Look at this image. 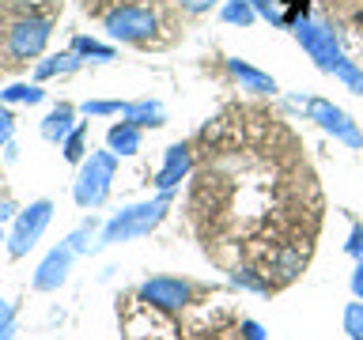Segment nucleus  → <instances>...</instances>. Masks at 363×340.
<instances>
[{
    "instance_id": "nucleus-1",
    "label": "nucleus",
    "mask_w": 363,
    "mask_h": 340,
    "mask_svg": "<svg viewBox=\"0 0 363 340\" xmlns=\"http://www.w3.org/2000/svg\"><path fill=\"white\" fill-rule=\"evenodd\" d=\"M291 30H295V42L311 53V61L322 68V72H333L337 79H345L356 95H363V72L345 57V50H340L333 30L322 27V23H314V19H299Z\"/></svg>"
},
{
    "instance_id": "nucleus-2",
    "label": "nucleus",
    "mask_w": 363,
    "mask_h": 340,
    "mask_svg": "<svg viewBox=\"0 0 363 340\" xmlns=\"http://www.w3.org/2000/svg\"><path fill=\"white\" fill-rule=\"evenodd\" d=\"M170 200H174V193H159V197H152V200H140V204H129V208H121L118 215H113V220L102 223L99 246H118V242H133V238L152 234L155 227L167 220Z\"/></svg>"
},
{
    "instance_id": "nucleus-3",
    "label": "nucleus",
    "mask_w": 363,
    "mask_h": 340,
    "mask_svg": "<svg viewBox=\"0 0 363 340\" xmlns=\"http://www.w3.org/2000/svg\"><path fill=\"white\" fill-rule=\"evenodd\" d=\"M113 174H118V155L110 152H87V159L79 163V174H76V186H72V197L79 208H102L110 197V186H113Z\"/></svg>"
},
{
    "instance_id": "nucleus-4",
    "label": "nucleus",
    "mask_w": 363,
    "mask_h": 340,
    "mask_svg": "<svg viewBox=\"0 0 363 340\" xmlns=\"http://www.w3.org/2000/svg\"><path fill=\"white\" fill-rule=\"evenodd\" d=\"M102 27L113 42H147L155 38L159 30V16L152 4H140V0H133V4H118L110 8L106 16H102Z\"/></svg>"
},
{
    "instance_id": "nucleus-5",
    "label": "nucleus",
    "mask_w": 363,
    "mask_h": 340,
    "mask_svg": "<svg viewBox=\"0 0 363 340\" xmlns=\"http://www.w3.org/2000/svg\"><path fill=\"white\" fill-rule=\"evenodd\" d=\"M53 220V200H30L27 208H23L16 215V227H11V234H8V257H27L34 246L42 242V234H45V227H50Z\"/></svg>"
},
{
    "instance_id": "nucleus-6",
    "label": "nucleus",
    "mask_w": 363,
    "mask_h": 340,
    "mask_svg": "<svg viewBox=\"0 0 363 340\" xmlns=\"http://www.w3.org/2000/svg\"><path fill=\"white\" fill-rule=\"evenodd\" d=\"M299 106L306 110V121H318V129H325L333 140L356 147V152L363 147V132L356 129V121H352L340 106H333L329 98H299Z\"/></svg>"
},
{
    "instance_id": "nucleus-7",
    "label": "nucleus",
    "mask_w": 363,
    "mask_h": 340,
    "mask_svg": "<svg viewBox=\"0 0 363 340\" xmlns=\"http://www.w3.org/2000/svg\"><path fill=\"white\" fill-rule=\"evenodd\" d=\"M50 34H53V19L23 16V19L11 23V30H8V53L16 57V61H34V57L45 50Z\"/></svg>"
},
{
    "instance_id": "nucleus-8",
    "label": "nucleus",
    "mask_w": 363,
    "mask_h": 340,
    "mask_svg": "<svg viewBox=\"0 0 363 340\" xmlns=\"http://www.w3.org/2000/svg\"><path fill=\"white\" fill-rule=\"evenodd\" d=\"M136 299L155 306V310H163V314H174V310H186L193 302V283L178 280V276H152V280L140 283Z\"/></svg>"
},
{
    "instance_id": "nucleus-9",
    "label": "nucleus",
    "mask_w": 363,
    "mask_h": 340,
    "mask_svg": "<svg viewBox=\"0 0 363 340\" xmlns=\"http://www.w3.org/2000/svg\"><path fill=\"white\" fill-rule=\"evenodd\" d=\"M72 261H76V249L68 246V242H61V246H53L50 254L42 257V265L34 268V276H30V288L34 291H57L61 283L68 280V268H72Z\"/></svg>"
},
{
    "instance_id": "nucleus-10",
    "label": "nucleus",
    "mask_w": 363,
    "mask_h": 340,
    "mask_svg": "<svg viewBox=\"0 0 363 340\" xmlns=\"http://www.w3.org/2000/svg\"><path fill=\"white\" fill-rule=\"evenodd\" d=\"M189 170H193V147L189 144H170L163 166H159V174H155V189L174 193L182 186V178H189Z\"/></svg>"
},
{
    "instance_id": "nucleus-11",
    "label": "nucleus",
    "mask_w": 363,
    "mask_h": 340,
    "mask_svg": "<svg viewBox=\"0 0 363 340\" xmlns=\"http://www.w3.org/2000/svg\"><path fill=\"white\" fill-rule=\"evenodd\" d=\"M227 72H231L238 84H242V91H254V95H277V79H272L269 72H261V68L238 61V57H227Z\"/></svg>"
},
{
    "instance_id": "nucleus-12",
    "label": "nucleus",
    "mask_w": 363,
    "mask_h": 340,
    "mask_svg": "<svg viewBox=\"0 0 363 340\" xmlns=\"http://www.w3.org/2000/svg\"><path fill=\"white\" fill-rule=\"evenodd\" d=\"M76 106H68V102H61V106H53L50 113L42 118V140L50 144H65V136L76 129Z\"/></svg>"
},
{
    "instance_id": "nucleus-13",
    "label": "nucleus",
    "mask_w": 363,
    "mask_h": 340,
    "mask_svg": "<svg viewBox=\"0 0 363 340\" xmlns=\"http://www.w3.org/2000/svg\"><path fill=\"white\" fill-rule=\"evenodd\" d=\"M106 144H110L113 155H136V152H140V125H133V121L110 125Z\"/></svg>"
},
{
    "instance_id": "nucleus-14",
    "label": "nucleus",
    "mask_w": 363,
    "mask_h": 340,
    "mask_svg": "<svg viewBox=\"0 0 363 340\" xmlns=\"http://www.w3.org/2000/svg\"><path fill=\"white\" fill-rule=\"evenodd\" d=\"M79 61H84V57L72 53V50H68V53H53V57H45V61L34 64V79L42 84V79H53V76H68V72H76V68H79Z\"/></svg>"
},
{
    "instance_id": "nucleus-15",
    "label": "nucleus",
    "mask_w": 363,
    "mask_h": 340,
    "mask_svg": "<svg viewBox=\"0 0 363 340\" xmlns=\"http://www.w3.org/2000/svg\"><path fill=\"white\" fill-rule=\"evenodd\" d=\"M121 118L125 121H133V125H140V129H147V125H163V106L152 98H144V102H125V110H121Z\"/></svg>"
},
{
    "instance_id": "nucleus-16",
    "label": "nucleus",
    "mask_w": 363,
    "mask_h": 340,
    "mask_svg": "<svg viewBox=\"0 0 363 340\" xmlns=\"http://www.w3.org/2000/svg\"><path fill=\"white\" fill-rule=\"evenodd\" d=\"M231 283L242 288V291H254V295H269V288H272V280L261 268H254V265H238L231 272Z\"/></svg>"
},
{
    "instance_id": "nucleus-17",
    "label": "nucleus",
    "mask_w": 363,
    "mask_h": 340,
    "mask_svg": "<svg viewBox=\"0 0 363 340\" xmlns=\"http://www.w3.org/2000/svg\"><path fill=\"white\" fill-rule=\"evenodd\" d=\"M42 98H45L42 84H11L8 91H0V102H4V106H11V102H23V106H38Z\"/></svg>"
},
{
    "instance_id": "nucleus-18",
    "label": "nucleus",
    "mask_w": 363,
    "mask_h": 340,
    "mask_svg": "<svg viewBox=\"0 0 363 340\" xmlns=\"http://www.w3.org/2000/svg\"><path fill=\"white\" fill-rule=\"evenodd\" d=\"M220 19L231 23V27H250V23L257 19V11H254V4H250V0H223Z\"/></svg>"
},
{
    "instance_id": "nucleus-19",
    "label": "nucleus",
    "mask_w": 363,
    "mask_h": 340,
    "mask_svg": "<svg viewBox=\"0 0 363 340\" xmlns=\"http://www.w3.org/2000/svg\"><path fill=\"white\" fill-rule=\"evenodd\" d=\"M61 147H65V159H68V163H84V159H87V125L79 121L76 129L65 136Z\"/></svg>"
},
{
    "instance_id": "nucleus-20",
    "label": "nucleus",
    "mask_w": 363,
    "mask_h": 340,
    "mask_svg": "<svg viewBox=\"0 0 363 340\" xmlns=\"http://www.w3.org/2000/svg\"><path fill=\"white\" fill-rule=\"evenodd\" d=\"M72 53H79V57H95V61H113V45H102V42H95V38H87V34H76L72 38Z\"/></svg>"
},
{
    "instance_id": "nucleus-21",
    "label": "nucleus",
    "mask_w": 363,
    "mask_h": 340,
    "mask_svg": "<svg viewBox=\"0 0 363 340\" xmlns=\"http://www.w3.org/2000/svg\"><path fill=\"white\" fill-rule=\"evenodd\" d=\"M95 231H102V227H99V220H87V223H79L76 231L65 238V242L72 246L76 254H87V249H91V238H95Z\"/></svg>"
},
{
    "instance_id": "nucleus-22",
    "label": "nucleus",
    "mask_w": 363,
    "mask_h": 340,
    "mask_svg": "<svg viewBox=\"0 0 363 340\" xmlns=\"http://www.w3.org/2000/svg\"><path fill=\"white\" fill-rule=\"evenodd\" d=\"M125 102H110V98H87L79 113H87V118H110V113H121Z\"/></svg>"
},
{
    "instance_id": "nucleus-23",
    "label": "nucleus",
    "mask_w": 363,
    "mask_h": 340,
    "mask_svg": "<svg viewBox=\"0 0 363 340\" xmlns=\"http://www.w3.org/2000/svg\"><path fill=\"white\" fill-rule=\"evenodd\" d=\"M345 333L352 340H363V299L345 306Z\"/></svg>"
},
{
    "instance_id": "nucleus-24",
    "label": "nucleus",
    "mask_w": 363,
    "mask_h": 340,
    "mask_svg": "<svg viewBox=\"0 0 363 340\" xmlns=\"http://www.w3.org/2000/svg\"><path fill=\"white\" fill-rule=\"evenodd\" d=\"M0 340H16V310L8 299H0Z\"/></svg>"
},
{
    "instance_id": "nucleus-25",
    "label": "nucleus",
    "mask_w": 363,
    "mask_h": 340,
    "mask_svg": "<svg viewBox=\"0 0 363 340\" xmlns=\"http://www.w3.org/2000/svg\"><path fill=\"white\" fill-rule=\"evenodd\" d=\"M306 11H311V0H288V11H284L280 27H295L299 19H306Z\"/></svg>"
},
{
    "instance_id": "nucleus-26",
    "label": "nucleus",
    "mask_w": 363,
    "mask_h": 340,
    "mask_svg": "<svg viewBox=\"0 0 363 340\" xmlns=\"http://www.w3.org/2000/svg\"><path fill=\"white\" fill-rule=\"evenodd\" d=\"M254 4V11L261 19H269V23H284V11L277 8V0H250Z\"/></svg>"
},
{
    "instance_id": "nucleus-27",
    "label": "nucleus",
    "mask_w": 363,
    "mask_h": 340,
    "mask_svg": "<svg viewBox=\"0 0 363 340\" xmlns=\"http://www.w3.org/2000/svg\"><path fill=\"white\" fill-rule=\"evenodd\" d=\"M345 254L356 257V261H363V223L352 227V234H348V242H345Z\"/></svg>"
},
{
    "instance_id": "nucleus-28",
    "label": "nucleus",
    "mask_w": 363,
    "mask_h": 340,
    "mask_svg": "<svg viewBox=\"0 0 363 340\" xmlns=\"http://www.w3.org/2000/svg\"><path fill=\"white\" fill-rule=\"evenodd\" d=\"M11 132H16V118H11L8 106H0V147L11 144Z\"/></svg>"
},
{
    "instance_id": "nucleus-29",
    "label": "nucleus",
    "mask_w": 363,
    "mask_h": 340,
    "mask_svg": "<svg viewBox=\"0 0 363 340\" xmlns=\"http://www.w3.org/2000/svg\"><path fill=\"white\" fill-rule=\"evenodd\" d=\"M174 4H178L182 11H189V16H201V11H208L216 0H174Z\"/></svg>"
},
{
    "instance_id": "nucleus-30",
    "label": "nucleus",
    "mask_w": 363,
    "mask_h": 340,
    "mask_svg": "<svg viewBox=\"0 0 363 340\" xmlns=\"http://www.w3.org/2000/svg\"><path fill=\"white\" fill-rule=\"evenodd\" d=\"M238 333H242V340H265V329H261V325L254 322V317H246Z\"/></svg>"
},
{
    "instance_id": "nucleus-31",
    "label": "nucleus",
    "mask_w": 363,
    "mask_h": 340,
    "mask_svg": "<svg viewBox=\"0 0 363 340\" xmlns=\"http://www.w3.org/2000/svg\"><path fill=\"white\" fill-rule=\"evenodd\" d=\"M352 291L356 299H363V261H356V272H352Z\"/></svg>"
},
{
    "instance_id": "nucleus-32",
    "label": "nucleus",
    "mask_w": 363,
    "mask_h": 340,
    "mask_svg": "<svg viewBox=\"0 0 363 340\" xmlns=\"http://www.w3.org/2000/svg\"><path fill=\"white\" fill-rule=\"evenodd\" d=\"M11 215H16V204L4 197V200H0V220H11Z\"/></svg>"
},
{
    "instance_id": "nucleus-33",
    "label": "nucleus",
    "mask_w": 363,
    "mask_h": 340,
    "mask_svg": "<svg viewBox=\"0 0 363 340\" xmlns=\"http://www.w3.org/2000/svg\"><path fill=\"white\" fill-rule=\"evenodd\" d=\"M0 242H4V231H0Z\"/></svg>"
}]
</instances>
